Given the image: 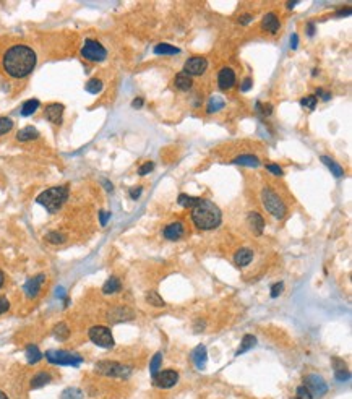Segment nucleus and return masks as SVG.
Listing matches in <instances>:
<instances>
[{"instance_id":"39","label":"nucleus","mask_w":352,"mask_h":399,"mask_svg":"<svg viewBox=\"0 0 352 399\" xmlns=\"http://www.w3.org/2000/svg\"><path fill=\"white\" fill-rule=\"evenodd\" d=\"M12 128H13V122H12V120L7 119V117L0 119V136L5 135V133H8Z\"/></svg>"},{"instance_id":"9","label":"nucleus","mask_w":352,"mask_h":399,"mask_svg":"<svg viewBox=\"0 0 352 399\" xmlns=\"http://www.w3.org/2000/svg\"><path fill=\"white\" fill-rule=\"evenodd\" d=\"M305 388H307V391L312 395V398H321L328 391L326 381L320 375H317V373H312V375L305 378Z\"/></svg>"},{"instance_id":"8","label":"nucleus","mask_w":352,"mask_h":399,"mask_svg":"<svg viewBox=\"0 0 352 399\" xmlns=\"http://www.w3.org/2000/svg\"><path fill=\"white\" fill-rule=\"evenodd\" d=\"M88 336L96 346H101V347L114 346V336H112L109 328H106V326H93L88 331Z\"/></svg>"},{"instance_id":"30","label":"nucleus","mask_w":352,"mask_h":399,"mask_svg":"<svg viewBox=\"0 0 352 399\" xmlns=\"http://www.w3.org/2000/svg\"><path fill=\"white\" fill-rule=\"evenodd\" d=\"M224 105H226V103H224V99L222 98H219V96H213V98L210 99V103H208V114H213V112H218V110H221Z\"/></svg>"},{"instance_id":"5","label":"nucleus","mask_w":352,"mask_h":399,"mask_svg":"<svg viewBox=\"0 0 352 399\" xmlns=\"http://www.w3.org/2000/svg\"><path fill=\"white\" fill-rule=\"evenodd\" d=\"M96 370H98L101 375L106 377H114V378H129L132 373V368L127 365H122L119 362H109L103 360L96 365Z\"/></svg>"},{"instance_id":"17","label":"nucleus","mask_w":352,"mask_h":399,"mask_svg":"<svg viewBox=\"0 0 352 399\" xmlns=\"http://www.w3.org/2000/svg\"><path fill=\"white\" fill-rule=\"evenodd\" d=\"M262 26L264 31H268V33H276L278 29H279V20L278 17L274 13H266L263 17V21H262Z\"/></svg>"},{"instance_id":"47","label":"nucleus","mask_w":352,"mask_h":399,"mask_svg":"<svg viewBox=\"0 0 352 399\" xmlns=\"http://www.w3.org/2000/svg\"><path fill=\"white\" fill-rule=\"evenodd\" d=\"M99 216H101V224H103V226H106L107 222H109L110 213H107V211H101V213H99Z\"/></svg>"},{"instance_id":"54","label":"nucleus","mask_w":352,"mask_h":399,"mask_svg":"<svg viewBox=\"0 0 352 399\" xmlns=\"http://www.w3.org/2000/svg\"><path fill=\"white\" fill-rule=\"evenodd\" d=\"M343 15H346V17H349V15H351V10H349V8L339 10V12H338V17H343Z\"/></svg>"},{"instance_id":"51","label":"nucleus","mask_w":352,"mask_h":399,"mask_svg":"<svg viewBox=\"0 0 352 399\" xmlns=\"http://www.w3.org/2000/svg\"><path fill=\"white\" fill-rule=\"evenodd\" d=\"M317 93H318V96H321V99H323V101H328V99L331 98V94H328V93H323V89H321V88L317 91Z\"/></svg>"},{"instance_id":"37","label":"nucleus","mask_w":352,"mask_h":399,"mask_svg":"<svg viewBox=\"0 0 352 399\" xmlns=\"http://www.w3.org/2000/svg\"><path fill=\"white\" fill-rule=\"evenodd\" d=\"M161 362H162V354H161V352H157V354H154V357L151 358V363H150V372H151L153 377H154L157 373V370H159Z\"/></svg>"},{"instance_id":"43","label":"nucleus","mask_w":352,"mask_h":399,"mask_svg":"<svg viewBox=\"0 0 352 399\" xmlns=\"http://www.w3.org/2000/svg\"><path fill=\"white\" fill-rule=\"evenodd\" d=\"M297 398L299 399H312V395L307 391V388H305V386H299L297 388Z\"/></svg>"},{"instance_id":"20","label":"nucleus","mask_w":352,"mask_h":399,"mask_svg":"<svg viewBox=\"0 0 352 399\" xmlns=\"http://www.w3.org/2000/svg\"><path fill=\"white\" fill-rule=\"evenodd\" d=\"M234 164L239 166H247V168H258L260 166V159L253 154H243V156H237L236 159L232 161Z\"/></svg>"},{"instance_id":"53","label":"nucleus","mask_w":352,"mask_h":399,"mask_svg":"<svg viewBox=\"0 0 352 399\" xmlns=\"http://www.w3.org/2000/svg\"><path fill=\"white\" fill-rule=\"evenodd\" d=\"M132 105H133L135 109H140L141 105H143V99H141V98H136V99L133 101V104H132Z\"/></svg>"},{"instance_id":"18","label":"nucleus","mask_w":352,"mask_h":399,"mask_svg":"<svg viewBox=\"0 0 352 399\" xmlns=\"http://www.w3.org/2000/svg\"><path fill=\"white\" fill-rule=\"evenodd\" d=\"M252 260H253V252L250 249H241L236 252V255H234V261L242 268L252 263Z\"/></svg>"},{"instance_id":"28","label":"nucleus","mask_w":352,"mask_h":399,"mask_svg":"<svg viewBox=\"0 0 352 399\" xmlns=\"http://www.w3.org/2000/svg\"><path fill=\"white\" fill-rule=\"evenodd\" d=\"M321 163L328 166L330 170H331V172H333V174L336 175V177H343V174H344L343 168H341L339 164H336L334 161L331 159V158H328V156H321Z\"/></svg>"},{"instance_id":"33","label":"nucleus","mask_w":352,"mask_h":399,"mask_svg":"<svg viewBox=\"0 0 352 399\" xmlns=\"http://www.w3.org/2000/svg\"><path fill=\"white\" fill-rule=\"evenodd\" d=\"M68 335H70V330H68V326L65 325V323H59V325L54 328V336L60 341L67 339Z\"/></svg>"},{"instance_id":"57","label":"nucleus","mask_w":352,"mask_h":399,"mask_svg":"<svg viewBox=\"0 0 352 399\" xmlns=\"http://www.w3.org/2000/svg\"><path fill=\"white\" fill-rule=\"evenodd\" d=\"M295 5H297V2H287V8H294Z\"/></svg>"},{"instance_id":"58","label":"nucleus","mask_w":352,"mask_h":399,"mask_svg":"<svg viewBox=\"0 0 352 399\" xmlns=\"http://www.w3.org/2000/svg\"><path fill=\"white\" fill-rule=\"evenodd\" d=\"M0 399H8V398H7V395H5V393L0 391Z\"/></svg>"},{"instance_id":"23","label":"nucleus","mask_w":352,"mask_h":399,"mask_svg":"<svg viewBox=\"0 0 352 399\" xmlns=\"http://www.w3.org/2000/svg\"><path fill=\"white\" fill-rule=\"evenodd\" d=\"M176 88L177 89H180V91H188L192 88V77H188L187 73H183L180 72L176 77Z\"/></svg>"},{"instance_id":"11","label":"nucleus","mask_w":352,"mask_h":399,"mask_svg":"<svg viewBox=\"0 0 352 399\" xmlns=\"http://www.w3.org/2000/svg\"><path fill=\"white\" fill-rule=\"evenodd\" d=\"M208 68V60L205 57H190L183 65V73H187L188 77L192 75H201L205 73Z\"/></svg>"},{"instance_id":"38","label":"nucleus","mask_w":352,"mask_h":399,"mask_svg":"<svg viewBox=\"0 0 352 399\" xmlns=\"http://www.w3.org/2000/svg\"><path fill=\"white\" fill-rule=\"evenodd\" d=\"M45 240L50 242V244H64L65 242V235L60 234V232H49L47 235H45Z\"/></svg>"},{"instance_id":"2","label":"nucleus","mask_w":352,"mask_h":399,"mask_svg":"<svg viewBox=\"0 0 352 399\" xmlns=\"http://www.w3.org/2000/svg\"><path fill=\"white\" fill-rule=\"evenodd\" d=\"M221 210L210 200H200L192 210V221L200 231H210L221 224Z\"/></svg>"},{"instance_id":"16","label":"nucleus","mask_w":352,"mask_h":399,"mask_svg":"<svg viewBox=\"0 0 352 399\" xmlns=\"http://www.w3.org/2000/svg\"><path fill=\"white\" fill-rule=\"evenodd\" d=\"M192 358H193V363H195V367L198 368V370H203V368L206 367V362H208L206 347L203 344L198 346L197 349L192 352Z\"/></svg>"},{"instance_id":"50","label":"nucleus","mask_w":352,"mask_h":399,"mask_svg":"<svg viewBox=\"0 0 352 399\" xmlns=\"http://www.w3.org/2000/svg\"><path fill=\"white\" fill-rule=\"evenodd\" d=\"M297 45H299V38H297V34H292V39H290V47H292V49H297Z\"/></svg>"},{"instance_id":"44","label":"nucleus","mask_w":352,"mask_h":399,"mask_svg":"<svg viewBox=\"0 0 352 399\" xmlns=\"http://www.w3.org/2000/svg\"><path fill=\"white\" fill-rule=\"evenodd\" d=\"M266 169H268L271 174H274V175H283V169L279 168L278 164H268V166H266Z\"/></svg>"},{"instance_id":"55","label":"nucleus","mask_w":352,"mask_h":399,"mask_svg":"<svg viewBox=\"0 0 352 399\" xmlns=\"http://www.w3.org/2000/svg\"><path fill=\"white\" fill-rule=\"evenodd\" d=\"M103 184H104V187H106V189L109 190V191H112V189H114V187H112V185H110V184H109V182H107V180H104Z\"/></svg>"},{"instance_id":"25","label":"nucleus","mask_w":352,"mask_h":399,"mask_svg":"<svg viewBox=\"0 0 352 399\" xmlns=\"http://www.w3.org/2000/svg\"><path fill=\"white\" fill-rule=\"evenodd\" d=\"M201 198H198V196H188L187 193H180L177 198V203L183 206V208H195V206L200 203Z\"/></svg>"},{"instance_id":"31","label":"nucleus","mask_w":352,"mask_h":399,"mask_svg":"<svg viewBox=\"0 0 352 399\" xmlns=\"http://www.w3.org/2000/svg\"><path fill=\"white\" fill-rule=\"evenodd\" d=\"M39 107V101L38 99H29L26 101V103L23 104V107H22V115L23 117H28V115H33L36 110H38Z\"/></svg>"},{"instance_id":"35","label":"nucleus","mask_w":352,"mask_h":399,"mask_svg":"<svg viewBox=\"0 0 352 399\" xmlns=\"http://www.w3.org/2000/svg\"><path fill=\"white\" fill-rule=\"evenodd\" d=\"M103 89V82L98 78H93V80H89L88 83H86V91L91 94H98L99 91Z\"/></svg>"},{"instance_id":"22","label":"nucleus","mask_w":352,"mask_h":399,"mask_svg":"<svg viewBox=\"0 0 352 399\" xmlns=\"http://www.w3.org/2000/svg\"><path fill=\"white\" fill-rule=\"evenodd\" d=\"M49 381H50V373H47V372H39V373H36V375L33 377L31 388H33V390H38V388L45 386Z\"/></svg>"},{"instance_id":"49","label":"nucleus","mask_w":352,"mask_h":399,"mask_svg":"<svg viewBox=\"0 0 352 399\" xmlns=\"http://www.w3.org/2000/svg\"><path fill=\"white\" fill-rule=\"evenodd\" d=\"M250 21H252V17H250V15H243V17L239 18V23L243 24V26H245V24H248Z\"/></svg>"},{"instance_id":"19","label":"nucleus","mask_w":352,"mask_h":399,"mask_svg":"<svg viewBox=\"0 0 352 399\" xmlns=\"http://www.w3.org/2000/svg\"><path fill=\"white\" fill-rule=\"evenodd\" d=\"M248 224L250 227L253 229V232L257 235H262V232H263V227H264V219L260 216L258 213H248Z\"/></svg>"},{"instance_id":"56","label":"nucleus","mask_w":352,"mask_h":399,"mask_svg":"<svg viewBox=\"0 0 352 399\" xmlns=\"http://www.w3.org/2000/svg\"><path fill=\"white\" fill-rule=\"evenodd\" d=\"M3 282H5V276H3V273H2V270H0V287L3 286Z\"/></svg>"},{"instance_id":"10","label":"nucleus","mask_w":352,"mask_h":399,"mask_svg":"<svg viewBox=\"0 0 352 399\" xmlns=\"http://www.w3.org/2000/svg\"><path fill=\"white\" fill-rule=\"evenodd\" d=\"M153 381H154V385L157 388L169 390V388H172L178 381V373L176 370H162L153 377Z\"/></svg>"},{"instance_id":"15","label":"nucleus","mask_w":352,"mask_h":399,"mask_svg":"<svg viewBox=\"0 0 352 399\" xmlns=\"http://www.w3.org/2000/svg\"><path fill=\"white\" fill-rule=\"evenodd\" d=\"M162 234H164L167 240H178L183 234H185V227H183L180 221H176V222H171L169 226H166V229Z\"/></svg>"},{"instance_id":"12","label":"nucleus","mask_w":352,"mask_h":399,"mask_svg":"<svg viewBox=\"0 0 352 399\" xmlns=\"http://www.w3.org/2000/svg\"><path fill=\"white\" fill-rule=\"evenodd\" d=\"M218 84L221 89H231L236 84V72L229 67L221 68V72L218 73Z\"/></svg>"},{"instance_id":"24","label":"nucleus","mask_w":352,"mask_h":399,"mask_svg":"<svg viewBox=\"0 0 352 399\" xmlns=\"http://www.w3.org/2000/svg\"><path fill=\"white\" fill-rule=\"evenodd\" d=\"M255 344H257V337H255L253 335H245V336H243V339L241 342V346H239V349H237L236 354L241 356V354H243V352L253 349Z\"/></svg>"},{"instance_id":"1","label":"nucleus","mask_w":352,"mask_h":399,"mask_svg":"<svg viewBox=\"0 0 352 399\" xmlns=\"http://www.w3.org/2000/svg\"><path fill=\"white\" fill-rule=\"evenodd\" d=\"M2 63L12 78H24L36 67V54L28 45H13L5 52Z\"/></svg>"},{"instance_id":"3","label":"nucleus","mask_w":352,"mask_h":399,"mask_svg":"<svg viewBox=\"0 0 352 399\" xmlns=\"http://www.w3.org/2000/svg\"><path fill=\"white\" fill-rule=\"evenodd\" d=\"M67 198H68L67 187H52V189L43 191V193L36 198V201H38L41 206H44L49 213H55V211L62 208V205L67 201Z\"/></svg>"},{"instance_id":"14","label":"nucleus","mask_w":352,"mask_h":399,"mask_svg":"<svg viewBox=\"0 0 352 399\" xmlns=\"http://www.w3.org/2000/svg\"><path fill=\"white\" fill-rule=\"evenodd\" d=\"M44 281H45L44 274H38V276L31 277V279H28L26 284H24V292H26V295L31 297V299H34V297L39 294V291H41V287H43Z\"/></svg>"},{"instance_id":"41","label":"nucleus","mask_w":352,"mask_h":399,"mask_svg":"<svg viewBox=\"0 0 352 399\" xmlns=\"http://www.w3.org/2000/svg\"><path fill=\"white\" fill-rule=\"evenodd\" d=\"M283 289H284L283 282H276V284H273V287H271V297H273V299L279 297V294L283 292Z\"/></svg>"},{"instance_id":"29","label":"nucleus","mask_w":352,"mask_h":399,"mask_svg":"<svg viewBox=\"0 0 352 399\" xmlns=\"http://www.w3.org/2000/svg\"><path fill=\"white\" fill-rule=\"evenodd\" d=\"M26 358H28V363H31V365L38 363L41 358H43V354H41V351L38 349V346L31 344L26 347Z\"/></svg>"},{"instance_id":"42","label":"nucleus","mask_w":352,"mask_h":399,"mask_svg":"<svg viewBox=\"0 0 352 399\" xmlns=\"http://www.w3.org/2000/svg\"><path fill=\"white\" fill-rule=\"evenodd\" d=\"M154 169V163H145L141 166V168L138 169V174L140 175H146L148 172H151V170Z\"/></svg>"},{"instance_id":"13","label":"nucleus","mask_w":352,"mask_h":399,"mask_svg":"<svg viewBox=\"0 0 352 399\" xmlns=\"http://www.w3.org/2000/svg\"><path fill=\"white\" fill-rule=\"evenodd\" d=\"M64 105L55 103V104H49L47 107L44 110V115L45 119L49 120V122H52L55 125H60L62 124V115H64Z\"/></svg>"},{"instance_id":"27","label":"nucleus","mask_w":352,"mask_h":399,"mask_svg":"<svg viewBox=\"0 0 352 399\" xmlns=\"http://www.w3.org/2000/svg\"><path fill=\"white\" fill-rule=\"evenodd\" d=\"M154 54H157V55H177V54H180V49H177L171 44H157L154 47Z\"/></svg>"},{"instance_id":"52","label":"nucleus","mask_w":352,"mask_h":399,"mask_svg":"<svg viewBox=\"0 0 352 399\" xmlns=\"http://www.w3.org/2000/svg\"><path fill=\"white\" fill-rule=\"evenodd\" d=\"M307 34H308V36H313V34H315V24H313V23H308V26H307Z\"/></svg>"},{"instance_id":"4","label":"nucleus","mask_w":352,"mask_h":399,"mask_svg":"<svg viewBox=\"0 0 352 399\" xmlns=\"http://www.w3.org/2000/svg\"><path fill=\"white\" fill-rule=\"evenodd\" d=\"M262 203L264 206V210H266L269 214H273L276 219H283L286 216L284 201L279 198L276 191H274L273 189H269V187L262 190Z\"/></svg>"},{"instance_id":"34","label":"nucleus","mask_w":352,"mask_h":399,"mask_svg":"<svg viewBox=\"0 0 352 399\" xmlns=\"http://www.w3.org/2000/svg\"><path fill=\"white\" fill-rule=\"evenodd\" d=\"M146 302L148 304H151V305H154V307H164V300H162V297H159V294L154 291H151V292H148L146 294Z\"/></svg>"},{"instance_id":"46","label":"nucleus","mask_w":352,"mask_h":399,"mask_svg":"<svg viewBox=\"0 0 352 399\" xmlns=\"http://www.w3.org/2000/svg\"><path fill=\"white\" fill-rule=\"evenodd\" d=\"M141 191H143V189H141V187H136V189H132V190H130V196H132V198H133V200L140 198Z\"/></svg>"},{"instance_id":"6","label":"nucleus","mask_w":352,"mask_h":399,"mask_svg":"<svg viewBox=\"0 0 352 399\" xmlns=\"http://www.w3.org/2000/svg\"><path fill=\"white\" fill-rule=\"evenodd\" d=\"M45 358L50 363H55V365H71V367H78L83 358L76 354H71V352L67 351H54L50 349L45 352Z\"/></svg>"},{"instance_id":"48","label":"nucleus","mask_w":352,"mask_h":399,"mask_svg":"<svg viewBox=\"0 0 352 399\" xmlns=\"http://www.w3.org/2000/svg\"><path fill=\"white\" fill-rule=\"evenodd\" d=\"M250 88H252V78H245V80H243L241 89L243 91V93H245V91H248Z\"/></svg>"},{"instance_id":"45","label":"nucleus","mask_w":352,"mask_h":399,"mask_svg":"<svg viewBox=\"0 0 352 399\" xmlns=\"http://www.w3.org/2000/svg\"><path fill=\"white\" fill-rule=\"evenodd\" d=\"M10 309V302L7 300V297H0V315L5 313Z\"/></svg>"},{"instance_id":"26","label":"nucleus","mask_w":352,"mask_h":399,"mask_svg":"<svg viewBox=\"0 0 352 399\" xmlns=\"http://www.w3.org/2000/svg\"><path fill=\"white\" fill-rule=\"evenodd\" d=\"M120 287H122V284H120L119 277L112 276L106 281V284L103 286V292H104V294H114V292L120 291Z\"/></svg>"},{"instance_id":"7","label":"nucleus","mask_w":352,"mask_h":399,"mask_svg":"<svg viewBox=\"0 0 352 399\" xmlns=\"http://www.w3.org/2000/svg\"><path fill=\"white\" fill-rule=\"evenodd\" d=\"M81 55H83L85 59L91 60V62H101V60L106 59L107 50L104 49V45H101L98 41L86 39L83 49H81Z\"/></svg>"},{"instance_id":"59","label":"nucleus","mask_w":352,"mask_h":399,"mask_svg":"<svg viewBox=\"0 0 352 399\" xmlns=\"http://www.w3.org/2000/svg\"><path fill=\"white\" fill-rule=\"evenodd\" d=\"M295 399H299V398H295Z\"/></svg>"},{"instance_id":"36","label":"nucleus","mask_w":352,"mask_h":399,"mask_svg":"<svg viewBox=\"0 0 352 399\" xmlns=\"http://www.w3.org/2000/svg\"><path fill=\"white\" fill-rule=\"evenodd\" d=\"M114 312L119 313V316L112 320V321H115V323H120V321H125V320H132V318H133V313H132L130 309H115Z\"/></svg>"},{"instance_id":"32","label":"nucleus","mask_w":352,"mask_h":399,"mask_svg":"<svg viewBox=\"0 0 352 399\" xmlns=\"http://www.w3.org/2000/svg\"><path fill=\"white\" fill-rule=\"evenodd\" d=\"M60 399H83V391L80 388H67L62 391Z\"/></svg>"},{"instance_id":"21","label":"nucleus","mask_w":352,"mask_h":399,"mask_svg":"<svg viewBox=\"0 0 352 399\" xmlns=\"http://www.w3.org/2000/svg\"><path fill=\"white\" fill-rule=\"evenodd\" d=\"M38 136H39V132L34 127H24V128H22L17 133V140L18 141H23V143H26V141L36 140Z\"/></svg>"},{"instance_id":"40","label":"nucleus","mask_w":352,"mask_h":399,"mask_svg":"<svg viewBox=\"0 0 352 399\" xmlns=\"http://www.w3.org/2000/svg\"><path fill=\"white\" fill-rule=\"evenodd\" d=\"M317 103H318L317 96H307V98H304L302 101H300V104H302L304 107H308L310 110H313L315 107H317Z\"/></svg>"}]
</instances>
